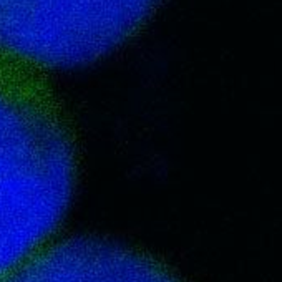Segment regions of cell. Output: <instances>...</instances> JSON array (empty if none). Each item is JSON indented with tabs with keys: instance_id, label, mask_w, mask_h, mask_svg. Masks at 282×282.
Masks as SVG:
<instances>
[{
	"instance_id": "7a4b0ae2",
	"label": "cell",
	"mask_w": 282,
	"mask_h": 282,
	"mask_svg": "<svg viewBox=\"0 0 282 282\" xmlns=\"http://www.w3.org/2000/svg\"><path fill=\"white\" fill-rule=\"evenodd\" d=\"M156 0H0V61L70 67L110 52Z\"/></svg>"
},
{
	"instance_id": "3957f363",
	"label": "cell",
	"mask_w": 282,
	"mask_h": 282,
	"mask_svg": "<svg viewBox=\"0 0 282 282\" xmlns=\"http://www.w3.org/2000/svg\"><path fill=\"white\" fill-rule=\"evenodd\" d=\"M0 282H183L156 257L95 236L50 242Z\"/></svg>"
},
{
	"instance_id": "6da1fadb",
	"label": "cell",
	"mask_w": 282,
	"mask_h": 282,
	"mask_svg": "<svg viewBox=\"0 0 282 282\" xmlns=\"http://www.w3.org/2000/svg\"><path fill=\"white\" fill-rule=\"evenodd\" d=\"M75 179L61 111L38 85L0 67V279L52 242Z\"/></svg>"
}]
</instances>
